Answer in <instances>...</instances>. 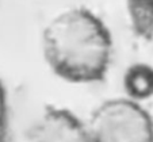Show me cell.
I'll return each instance as SVG.
<instances>
[{"label": "cell", "mask_w": 153, "mask_h": 142, "mask_svg": "<svg viewBox=\"0 0 153 142\" xmlns=\"http://www.w3.org/2000/svg\"><path fill=\"white\" fill-rule=\"evenodd\" d=\"M50 69L69 83L102 81L113 55L110 30L92 11L73 7L54 16L42 33Z\"/></svg>", "instance_id": "1"}, {"label": "cell", "mask_w": 153, "mask_h": 142, "mask_svg": "<svg viewBox=\"0 0 153 142\" xmlns=\"http://www.w3.org/2000/svg\"><path fill=\"white\" fill-rule=\"evenodd\" d=\"M87 131L90 142H153V118L138 101L108 99L92 111Z\"/></svg>", "instance_id": "2"}, {"label": "cell", "mask_w": 153, "mask_h": 142, "mask_svg": "<svg viewBox=\"0 0 153 142\" xmlns=\"http://www.w3.org/2000/svg\"><path fill=\"white\" fill-rule=\"evenodd\" d=\"M29 142H90L87 125L72 111L49 106L31 123Z\"/></svg>", "instance_id": "3"}, {"label": "cell", "mask_w": 153, "mask_h": 142, "mask_svg": "<svg viewBox=\"0 0 153 142\" xmlns=\"http://www.w3.org/2000/svg\"><path fill=\"white\" fill-rule=\"evenodd\" d=\"M123 87L131 100L149 99L153 96V68L144 62L130 65L123 76Z\"/></svg>", "instance_id": "4"}, {"label": "cell", "mask_w": 153, "mask_h": 142, "mask_svg": "<svg viewBox=\"0 0 153 142\" xmlns=\"http://www.w3.org/2000/svg\"><path fill=\"white\" fill-rule=\"evenodd\" d=\"M126 10L134 34L153 41V0H126Z\"/></svg>", "instance_id": "5"}, {"label": "cell", "mask_w": 153, "mask_h": 142, "mask_svg": "<svg viewBox=\"0 0 153 142\" xmlns=\"http://www.w3.org/2000/svg\"><path fill=\"white\" fill-rule=\"evenodd\" d=\"M0 142H10V108L7 91L0 78Z\"/></svg>", "instance_id": "6"}]
</instances>
